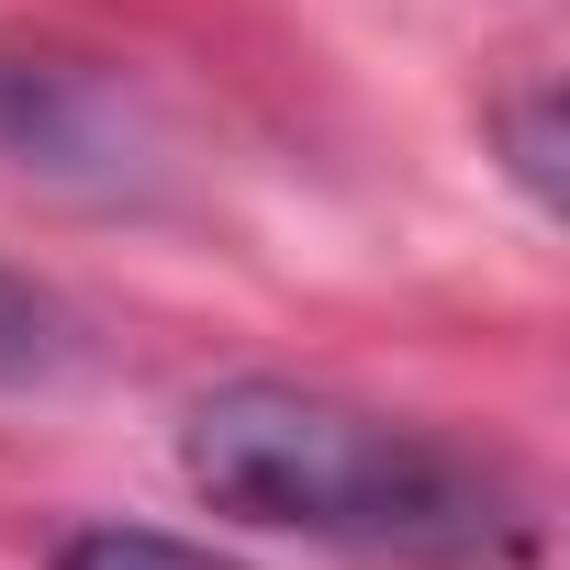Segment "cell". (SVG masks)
Instances as JSON below:
<instances>
[{"label":"cell","instance_id":"obj_1","mask_svg":"<svg viewBox=\"0 0 570 570\" xmlns=\"http://www.w3.org/2000/svg\"><path fill=\"white\" fill-rule=\"evenodd\" d=\"M179 481L235 514V525H279V537H325V548H370V559H492L514 537V492L425 436L392 425L370 403L303 392V381H224L179 414Z\"/></svg>","mask_w":570,"mask_h":570},{"label":"cell","instance_id":"obj_2","mask_svg":"<svg viewBox=\"0 0 570 570\" xmlns=\"http://www.w3.org/2000/svg\"><path fill=\"white\" fill-rule=\"evenodd\" d=\"M68 370V314H57V292H35V279L0 257V392H35V381H57Z\"/></svg>","mask_w":570,"mask_h":570},{"label":"cell","instance_id":"obj_4","mask_svg":"<svg viewBox=\"0 0 570 570\" xmlns=\"http://www.w3.org/2000/svg\"><path fill=\"white\" fill-rule=\"evenodd\" d=\"M503 146H514L503 168L525 179V202H537V213H559V101H548V90H525V101L503 112Z\"/></svg>","mask_w":570,"mask_h":570},{"label":"cell","instance_id":"obj_3","mask_svg":"<svg viewBox=\"0 0 570 570\" xmlns=\"http://www.w3.org/2000/svg\"><path fill=\"white\" fill-rule=\"evenodd\" d=\"M57 570H235V559H213L190 537H157V525H79L57 548Z\"/></svg>","mask_w":570,"mask_h":570}]
</instances>
